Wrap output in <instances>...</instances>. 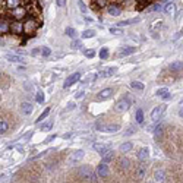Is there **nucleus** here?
<instances>
[{
  "label": "nucleus",
  "mask_w": 183,
  "mask_h": 183,
  "mask_svg": "<svg viewBox=\"0 0 183 183\" xmlns=\"http://www.w3.org/2000/svg\"><path fill=\"white\" fill-rule=\"evenodd\" d=\"M129 107H131V101L129 100H120L117 104H116V110L126 111V110H129Z\"/></svg>",
  "instance_id": "8"
},
{
  "label": "nucleus",
  "mask_w": 183,
  "mask_h": 183,
  "mask_svg": "<svg viewBox=\"0 0 183 183\" xmlns=\"http://www.w3.org/2000/svg\"><path fill=\"white\" fill-rule=\"evenodd\" d=\"M25 90L26 91H34V85L32 84H31V85H29V84H25Z\"/></svg>",
  "instance_id": "51"
},
{
  "label": "nucleus",
  "mask_w": 183,
  "mask_h": 183,
  "mask_svg": "<svg viewBox=\"0 0 183 183\" xmlns=\"http://www.w3.org/2000/svg\"><path fill=\"white\" fill-rule=\"evenodd\" d=\"M170 69L173 72H183V62H173L170 65Z\"/></svg>",
  "instance_id": "16"
},
{
  "label": "nucleus",
  "mask_w": 183,
  "mask_h": 183,
  "mask_svg": "<svg viewBox=\"0 0 183 183\" xmlns=\"http://www.w3.org/2000/svg\"><path fill=\"white\" fill-rule=\"evenodd\" d=\"M0 76H2V73H0Z\"/></svg>",
  "instance_id": "57"
},
{
  "label": "nucleus",
  "mask_w": 183,
  "mask_h": 183,
  "mask_svg": "<svg viewBox=\"0 0 183 183\" xmlns=\"http://www.w3.org/2000/svg\"><path fill=\"white\" fill-rule=\"evenodd\" d=\"M155 180H157V183H163L164 182V171H161V170L155 171Z\"/></svg>",
  "instance_id": "35"
},
{
  "label": "nucleus",
  "mask_w": 183,
  "mask_h": 183,
  "mask_svg": "<svg viewBox=\"0 0 183 183\" xmlns=\"http://www.w3.org/2000/svg\"><path fill=\"white\" fill-rule=\"evenodd\" d=\"M85 56L86 57H90V59H92V57H94V56H95V51H94V50H85Z\"/></svg>",
  "instance_id": "46"
},
{
  "label": "nucleus",
  "mask_w": 183,
  "mask_h": 183,
  "mask_svg": "<svg viewBox=\"0 0 183 183\" xmlns=\"http://www.w3.org/2000/svg\"><path fill=\"white\" fill-rule=\"evenodd\" d=\"M136 22H139V18H132V19H126V21H122V22H119L117 26L123 28V26L132 25V24H136Z\"/></svg>",
  "instance_id": "17"
},
{
  "label": "nucleus",
  "mask_w": 183,
  "mask_h": 183,
  "mask_svg": "<svg viewBox=\"0 0 183 183\" xmlns=\"http://www.w3.org/2000/svg\"><path fill=\"white\" fill-rule=\"evenodd\" d=\"M135 131H136V129H135L133 126H131V128H129V131H126V132H124V135H132V133H133Z\"/></svg>",
  "instance_id": "50"
},
{
  "label": "nucleus",
  "mask_w": 183,
  "mask_h": 183,
  "mask_svg": "<svg viewBox=\"0 0 183 183\" xmlns=\"http://www.w3.org/2000/svg\"><path fill=\"white\" fill-rule=\"evenodd\" d=\"M160 9V5H154V6L148 7V12H154V10H158Z\"/></svg>",
  "instance_id": "49"
},
{
  "label": "nucleus",
  "mask_w": 183,
  "mask_h": 183,
  "mask_svg": "<svg viewBox=\"0 0 183 183\" xmlns=\"http://www.w3.org/2000/svg\"><path fill=\"white\" fill-rule=\"evenodd\" d=\"M6 59L9 60V62H24V59H22V56H16V54H10V53H6Z\"/></svg>",
  "instance_id": "20"
},
{
  "label": "nucleus",
  "mask_w": 183,
  "mask_h": 183,
  "mask_svg": "<svg viewBox=\"0 0 183 183\" xmlns=\"http://www.w3.org/2000/svg\"><path fill=\"white\" fill-rule=\"evenodd\" d=\"M79 79H81V73H79V72L72 73L69 78H66V82L63 84V86H65V88H69V86H72L75 82H78Z\"/></svg>",
  "instance_id": "4"
},
{
  "label": "nucleus",
  "mask_w": 183,
  "mask_h": 183,
  "mask_svg": "<svg viewBox=\"0 0 183 183\" xmlns=\"http://www.w3.org/2000/svg\"><path fill=\"white\" fill-rule=\"evenodd\" d=\"M131 86H132V88H135V90H139V91H142V90L145 88L144 84H142V82H139V81H132Z\"/></svg>",
  "instance_id": "30"
},
{
  "label": "nucleus",
  "mask_w": 183,
  "mask_h": 183,
  "mask_svg": "<svg viewBox=\"0 0 183 183\" xmlns=\"http://www.w3.org/2000/svg\"><path fill=\"white\" fill-rule=\"evenodd\" d=\"M163 111H164V105H157L154 110L151 111V120H152V122H157L158 119L161 117Z\"/></svg>",
  "instance_id": "5"
},
{
  "label": "nucleus",
  "mask_w": 183,
  "mask_h": 183,
  "mask_svg": "<svg viewBox=\"0 0 183 183\" xmlns=\"http://www.w3.org/2000/svg\"><path fill=\"white\" fill-rule=\"evenodd\" d=\"M56 5H57L59 7L65 6V0H56Z\"/></svg>",
  "instance_id": "52"
},
{
  "label": "nucleus",
  "mask_w": 183,
  "mask_h": 183,
  "mask_svg": "<svg viewBox=\"0 0 183 183\" xmlns=\"http://www.w3.org/2000/svg\"><path fill=\"white\" fill-rule=\"evenodd\" d=\"M114 72H116V67H105V69H103L101 72H100V76L101 78H110V76H113L114 75Z\"/></svg>",
  "instance_id": "10"
},
{
  "label": "nucleus",
  "mask_w": 183,
  "mask_h": 183,
  "mask_svg": "<svg viewBox=\"0 0 183 183\" xmlns=\"http://www.w3.org/2000/svg\"><path fill=\"white\" fill-rule=\"evenodd\" d=\"M21 113L24 114V116H31L32 114V111H34V107L31 103H28V101H24L22 104H21Z\"/></svg>",
  "instance_id": "3"
},
{
  "label": "nucleus",
  "mask_w": 183,
  "mask_h": 183,
  "mask_svg": "<svg viewBox=\"0 0 183 183\" xmlns=\"http://www.w3.org/2000/svg\"><path fill=\"white\" fill-rule=\"evenodd\" d=\"M56 136H57L56 133H51V135H48V136L46 138V142H51V141H54V139H56Z\"/></svg>",
  "instance_id": "48"
},
{
  "label": "nucleus",
  "mask_w": 183,
  "mask_h": 183,
  "mask_svg": "<svg viewBox=\"0 0 183 183\" xmlns=\"http://www.w3.org/2000/svg\"><path fill=\"white\" fill-rule=\"evenodd\" d=\"M135 119H136V123H142L144 122V111H142V109H136Z\"/></svg>",
  "instance_id": "24"
},
{
  "label": "nucleus",
  "mask_w": 183,
  "mask_h": 183,
  "mask_svg": "<svg viewBox=\"0 0 183 183\" xmlns=\"http://www.w3.org/2000/svg\"><path fill=\"white\" fill-rule=\"evenodd\" d=\"M41 54H43L44 57H48V56L51 54V50H50L48 47H43V48H41Z\"/></svg>",
  "instance_id": "42"
},
{
  "label": "nucleus",
  "mask_w": 183,
  "mask_h": 183,
  "mask_svg": "<svg viewBox=\"0 0 183 183\" xmlns=\"http://www.w3.org/2000/svg\"><path fill=\"white\" fill-rule=\"evenodd\" d=\"M109 57V48L107 47H103L101 50H100V59H107Z\"/></svg>",
  "instance_id": "37"
},
{
  "label": "nucleus",
  "mask_w": 183,
  "mask_h": 183,
  "mask_svg": "<svg viewBox=\"0 0 183 183\" xmlns=\"http://www.w3.org/2000/svg\"><path fill=\"white\" fill-rule=\"evenodd\" d=\"M48 113H50V107H47L46 110H44L43 113H41V114H40V117H37V120H35V122H37V123H40L41 120H44V119L48 116Z\"/></svg>",
  "instance_id": "33"
},
{
  "label": "nucleus",
  "mask_w": 183,
  "mask_h": 183,
  "mask_svg": "<svg viewBox=\"0 0 183 183\" xmlns=\"http://www.w3.org/2000/svg\"><path fill=\"white\" fill-rule=\"evenodd\" d=\"M145 173H147V166H145V164H141V166L136 169V176L138 177H144Z\"/></svg>",
  "instance_id": "25"
},
{
  "label": "nucleus",
  "mask_w": 183,
  "mask_h": 183,
  "mask_svg": "<svg viewBox=\"0 0 183 183\" xmlns=\"http://www.w3.org/2000/svg\"><path fill=\"white\" fill-rule=\"evenodd\" d=\"M65 34L67 37H71V38H75V37H76V31H75V28H72V26H67L65 29Z\"/></svg>",
  "instance_id": "29"
},
{
  "label": "nucleus",
  "mask_w": 183,
  "mask_h": 183,
  "mask_svg": "<svg viewBox=\"0 0 183 183\" xmlns=\"http://www.w3.org/2000/svg\"><path fill=\"white\" fill-rule=\"evenodd\" d=\"M94 35H95V31H94V29H86V31L82 32V38H92Z\"/></svg>",
  "instance_id": "36"
},
{
  "label": "nucleus",
  "mask_w": 183,
  "mask_h": 183,
  "mask_svg": "<svg viewBox=\"0 0 183 183\" xmlns=\"http://www.w3.org/2000/svg\"><path fill=\"white\" fill-rule=\"evenodd\" d=\"M7 129H9V123H7L6 120H0V135L6 133Z\"/></svg>",
  "instance_id": "27"
},
{
  "label": "nucleus",
  "mask_w": 183,
  "mask_h": 183,
  "mask_svg": "<svg viewBox=\"0 0 183 183\" xmlns=\"http://www.w3.org/2000/svg\"><path fill=\"white\" fill-rule=\"evenodd\" d=\"M35 28H37V25H35V22H34V21H26L25 26H24V31L28 32V34H31V32L35 31Z\"/></svg>",
  "instance_id": "12"
},
{
  "label": "nucleus",
  "mask_w": 183,
  "mask_h": 183,
  "mask_svg": "<svg viewBox=\"0 0 183 183\" xmlns=\"http://www.w3.org/2000/svg\"><path fill=\"white\" fill-rule=\"evenodd\" d=\"M71 47H72L73 50H79V48L82 47V43H81L79 40H73V41H72V44H71Z\"/></svg>",
  "instance_id": "40"
},
{
  "label": "nucleus",
  "mask_w": 183,
  "mask_h": 183,
  "mask_svg": "<svg viewBox=\"0 0 183 183\" xmlns=\"http://www.w3.org/2000/svg\"><path fill=\"white\" fill-rule=\"evenodd\" d=\"M101 158H103V161H104V163H110L111 160H113V151H111V150H107L104 154L101 155Z\"/></svg>",
  "instance_id": "21"
},
{
  "label": "nucleus",
  "mask_w": 183,
  "mask_h": 183,
  "mask_svg": "<svg viewBox=\"0 0 183 183\" xmlns=\"http://www.w3.org/2000/svg\"><path fill=\"white\" fill-rule=\"evenodd\" d=\"M78 173H79V176L84 177V179H90V177L92 176V171H91V167H90V166H81Z\"/></svg>",
  "instance_id": "6"
},
{
  "label": "nucleus",
  "mask_w": 183,
  "mask_h": 183,
  "mask_svg": "<svg viewBox=\"0 0 183 183\" xmlns=\"http://www.w3.org/2000/svg\"><path fill=\"white\" fill-rule=\"evenodd\" d=\"M38 53H41V50H40V48H34L32 51H31V54H32V56H37Z\"/></svg>",
  "instance_id": "53"
},
{
  "label": "nucleus",
  "mask_w": 183,
  "mask_h": 183,
  "mask_svg": "<svg viewBox=\"0 0 183 183\" xmlns=\"http://www.w3.org/2000/svg\"><path fill=\"white\" fill-rule=\"evenodd\" d=\"M25 15H26L25 9H22V7H21V9H18V7H16V9L12 12V16L15 18V19H22Z\"/></svg>",
  "instance_id": "13"
},
{
  "label": "nucleus",
  "mask_w": 183,
  "mask_h": 183,
  "mask_svg": "<svg viewBox=\"0 0 183 183\" xmlns=\"http://www.w3.org/2000/svg\"><path fill=\"white\" fill-rule=\"evenodd\" d=\"M107 12H109V15H111V16H119L120 13H122V9L119 6H109L107 7Z\"/></svg>",
  "instance_id": "14"
},
{
  "label": "nucleus",
  "mask_w": 183,
  "mask_h": 183,
  "mask_svg": "<svg viewBox=\"0 0 183 183\" xmlns=\"http://www.w3.org/2000/svg\"><path fill=\"white\" fill-rule=\"evenodd\" d=\"M84 95H85V91H78L75 94V98H76V100H81V98H84Z\"/></svg>",
  "instance_id": "47"
},
{
  "label": "nucleus",
  "mask_w": 183,
  "mask_h": 183,
  "mask_svg": "<svg viewBox=\"0 0 183 183\" xmlns=\"http://www.w3.org/2000/svg\"><path fill=\"white\" fill-rule=\"evenodd\" d=\"M84 19H85V22H94V19H92L91 16H86V15L84 16Z\"/></svg>",
  "instance_id": "54"
},
{
  "label": "nucleus",
  "mask_w": 183,
  "mask_h": 183,
  "mask_svg": "<svg viewBox=\"0 0 183 183\" xmlns=\"http://www.w3.org/2000/svg\"><path fill=\"white\" fill-rule=\"evenodd\" d=\"M78 7H79V10L84 13V15L88 12V9H86V6H85V3H84L82 0H78Z\"/></svg>",
  "instance_id": "39"
},
{
  "label": "nucleus",
  "mask_w": 183,
  "mask_h": 183,
  "mask_svg": "<svg viewBox=\"0 0 183 183\" xmlns=\"http://www.w3.org/2000/svg\"><path fill=\"white\" fill-rule=\"evenodd\" d=\"M136 51V47H123L120 50V56H129V54H133Z\"/></svg>",
  "instance_id": "19"
},
{
  "label": "nucleus",
  "mask_w": 183,
  "mask_h": 183,
  "mask_svg": "<svg viewBox=\"0 0 183 183\" xmlns=\"http://www.w3.org/2000/svg\"><path fill=\"white\" fill-rule=\"evenodd\" d=\"M132 148H133V144H132V142H124V144L120 145L119 150H120V152H129Z\"/></svg>",
  "instance_id": "23"
},
{
  "label": "nucleus",
  "mask_w": 183,
  "mask_h": 183,
  "mask_svg": "<svg viewBox=\"0 0 183 183\" xmlns=\"http://www.w3.org/2000/svg\"><path fill=\"white\" fill-rule=\"evenodd\" d=\"M95 78H97V75H88V76L84 79V82H94Z\"/></svg>",
  "instance_id": "45"
},
{
  "label": "nucleus",
  "mask_w": 183,
  "mask_h": 183,
  "mask_svg": "<svg viewBox=\"0 0 183 183\" xmlns=\"http://www.w3.org/2000/svg\"><path fill=\"white\" fill-rule=\"evenodd\" d=\"M111 95H113V90L111 88H104V90H101V91L98 92L97 98L101 100V101H104V100H109Z\"/></svg>",
  "instance_id": "7"
},
{
  "label": "nucleus",
  "mask_w": 183,
  "mask_h": 183,
  "mask_svg": "<svg viewBox=\"0 0 183 183\" xmlns=\"http://www.w3.org/2000/svg\"><path fill=\"white\" fill-rule=\"evenodd\" d=\"M109 173H110V169H109V166H107V163H100L97 166V174L100 177H105L109 176Z\"/></svg>",
  "instance_id": "2"
},
{
  "label": "nucleus",
  "mask_w": 183,
  "mask_h": 183,
  "mask_svg": "<svg viewBox=\"0 0 183 183\" xmlns=\"http://www.w3.org/2000/svg\"><path fill=\"white\" fill-rule=\"evenodd\" d=\"M21 0H6V6L9 9H16V7L19 6Z\"/></svg>",
  "instance_id": "26"
},
{
  "label": "nucleus",
  "mask_w": 183,
  "mask_h": 183,
  "mask_svg": "<svg viewBox=\"0 0 183 183\" xmlns=\"http://www.w3.org/2000/svg\"><path fill=\"white\" fill-rule=\"evenodd\" d=\"M174 3H167L166 6H164V13H167V15H170V13L174 12Z\"/></svg>",
  "instance_id": "31"
},
{
  "label": "nucleus",
  "mask_w": 183,
  "mask_h": 183,
  "mask_svg": "<svg viewBox=\"0 0 183 183\" xmlns=\"http://www.w3.org/2000/svg\"><path fill=\"white\" fill-rule=\"evenodd\" d=\"M72 136H73V133H65V135H63V138H65V139H71Z\"/></svg>",
  "instance_id": "55"
},
{
  "label": "nucleus",
  "mask_w": 183,
  "mask_h": 183,
  "mask_svg": "<svg viewBox=\"0 0 183 183\" xmlns=\"http://www.w3.org/2000/svg\"><path fill=\"white\" fill-rule=\"evenodd\" d=\"M94 150L97 151V152L100 154V155H103V154H104L105 151H107V150H110V148H109L107 145H104V144H94Z\"/></svg>",
  "instance_id": "15"
},
{
  "label": "nucleus",
  "mask_w": 183,
  "mask_h": 183,
  "mask_svg": "<svg viewBox=\"0 0 183 183\" xmlns=\"http://www.w3.org/2000/svg\"><path fill=\"white\" fill-rule=\"evenodd\" d=\"M24 31V26L21 25V24H15V25L12 26V32L13 34H19Z\"/></svg>",
  "instance_id": "38"
},
{
  "label": "nucleus",
  "mask_w": 183,
  "mask_h": 183,
  "mask_svg": "<svg viewBox=\"0 0 183 183\" xmlns=\"http://www.w3.org/2000/svg\"><path fill=\"white\" fill-rule=\"evenodd\" d=\"M155 95H157V97L164 98V100H170L171 98V94L169 92L167 88H160V90H157V91H155Z\"/></svg>",
  "instance_id": "9"
},
{
  "label": "nucleus",
  "mask_w": 183,
  "mask_h": 183,
  "mask_svg": "<svg viewBox=\"0 0 183 183\" xmlns=\"http://www.w3.org/2000/svg\"><path fill=\"white\" fill-rule=\"evenodd\" d=\"M179 116H180V117H183V109H180V110H179Z\"/></svg>",
  "instance_id": "56"
},
{
  "label": "nucleus",
  "mask_w": 183,
  "mask_h": 183,
  "mask_svg": "<svg viewBox=\"0 0 183 183\" xmlns=\"http://www.w3.org/2000/svg\"><path fill=\"white\" fill-rule=\"evenodd\" d=\"M35 100H37V103H44V94L40 91V92H37V95H35Z\"/></svg>",
  "instance_id": "43"
},
{
  "label": "nucleus",
  "mask_w": 183,
  "mask_h": 183,
  "mask_svg": "<svg viewBox=\"0 0 183 183\" xmlns=\"http://www.w3.org/2000/svg\"><path fill=\"white\" fill-rule=\"evenodd\" d=\"M53 128V122H47V123L41 124V131H50Z\"/></svg>",
  "instance_id": "41"
},
{
  "label": "nucleus",
  "mask_w": 183,
  "mask_h": 183,
  "mask_svg": "<svg viewBox=\"0 0 183 183\" xmlns=\"http://www.w3.org/2000/svg\"><path fill=\"white\" fill-rule=\"evenodd\" d=\"M119 131H120L119 124H107V126H104V132H109V133H116Z\"/></svg>",
  "instance_id": "18"
},
{
  "label": "nucleus",
  "mask_w": 183,
  "mask_h": 183,
  "mask_svg": "<svg viewBox=\"0 0 183 183\" xmlns=\"http://www.w3.org/2000/svg\"><path fill=\"white\" fill-rule=\"evenodd\" d=\"M161 136H163V126H157V128L154 129V138L158 141Z\"/></svg>",
  "instance_id": "32"
},
{
  "label": "nucleus",
  "mask_w": 183,
  "mask_h": 183,
  "mask_svg": "<svg viewBox=\"0 0 183 183\" xmlns=\"http://www.w3.org/2000/svg\"><path fill=\"white\" fill-rule=\"evenodd\" d=\"M119 166H120L122 169H128V167H129V160L124 158V157L119 158Z\"/></svg>",
  "instance_id": "34"
},
{
  "label": "nucleus",
  "mask_w": 183,
  "mask_h": 183,
  "mask_svg": "<svg viewBox=\"0 0 183 183\" xmlns=\"http://www.w3.org/2000/svg\"><path fill=\"white\" fill-rule=\"evenodd\" d=\"M10 29V25L7 21H0V34H5Z\"/></svg>",
  "instance_id": "22"
},
{
  "label": "nucleus",
  "mask_w": 183,
  "mask_h": 183,
  "mask_svg": "<svg viewBox=\"0 0 183 183\" xmlns=\"http://www.w3.org/2000/svg\"><path fill=\"white\" fill-rule=\"evenodd\" d=\"M109 31H110V34H113V35H123V29H122L120 26H111Z\"/></svg>",
  "instance_id": "28"
},
{
  "label": "nucleus",
  "mask_w": 183,
  "mask_h": 183,
  "mask_svg": "<svg viewBox=\"0 0 183 183\" xmlns=\"http://www.w3.org/2000/svg\"><path fill=\"white\" fill-rule=\"evenodd\" d=\"M148 157H150V150H148L147 147H145V148H141L139 152H138V160L144 161V160H147Z\"/></svg>",
  "instance_id": "11"
},
{
  "label": "nucleus",
  "mask_w": 183,
  "mask_h": 183,
  "mask_svg": "<svg viewBox=\"0 0 183 183\" xmlns=\"http://www.w3.org/2000/svg\"><path fill=\"white\" fill-rule=\"evenodd\" d=\"M82 157H84V151L82 150H76L73 151L72 154L69 155V158H67V164H71V166H73V164H76L79 161V160H82Z\"/></svg>",
  "instance_id": "1"
},
{
  "label": "nucleus",
  "mask_w": 183,
  "mask_h": 183,
  "mask_svg": "<svg viewBox=\"0 0 183 183\" xmlns=\"http://www.w3.org/2000/svg\"><path fill=\"white\" fill-rule=\"evenodd\" d=\"M163 25V21H154L152 25H151V29H155V28H161Z\"/></svg>",
  "instance_id": "44"
}]
</instances>
